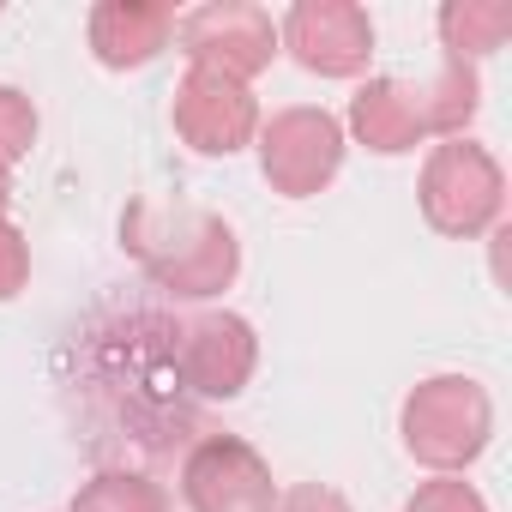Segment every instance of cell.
<instances>
[{
    "instance_id": "6da1fadb",
    "label": "cell",
    "mask_w": 512,
    "mask_h": 512,
    "mask_svg": "<svg viewBox=\"0 0 512 512\" xmlns=\"http://www.w3.org/2000/svg\"><path fill=\"white\" fill-rule=\"evenodd\" d=\"M121 247L145 266V278L157 290H169L175 302H205L223 296L241 272V241L217 211H193V205H157V199H133L121 217Z\"/></svg>"
},
{
    "instance_id": "7a4b0ae2",
    "label": "cell",
    "mask_w": 512,
    "mask_h": 512,
    "mask_svg": "<svg viewBox=\"0 0 512 512\" xmlns=\"http://www.w3.org/2000/svg\"><path fill=\"white\" fill-rule=\"evenodd\" d=\"M494 440V404L470 374H434L404 398V452L434 476H464Z\"/></svg>"
},
{
    "instance_id": "3957f363",
    "label": "cell",
    "mask_w": 512,
    "mask_h": 512,
    "mask_svg": "<svg viewBox=\"0 0 512 512\" xmlns=\"http://www.w3.org/2000/svg\"><path fill=\"white\" fill-rule=\"evenodd\" d=\"M416 199H422V217H428L434 235L476 241L506 211V175L476 139H440L428 151V163H422Z\"/></svg>"
},
{
    "instance_id": "277c9868",
    "label": "cell",
    "mask_w": 512,
    "mask_h": 512,
    "mask_svg": "<svg viewBox=\"0 0 512 512\" xmlns=\"http://www.w3.org/2000/svg\"><path fill=\"white\" fill-rule=\"evenodd\" d=\"M175 43L187 49V61L199 73L217 79H260L278 55V25L266 7H247V0H211V7H193L187 19H175Z\"/></svg>"
},
{
    "instance_id": "5b68a950",
    "label": "cell",
    "mask_w": 512,
    "mask_h": 512,
    "mask_svg": "<svg viewBox=\"0 0 512 512\" xmlns=\"http://www.w3.org/2000/svg\"><path fill=\"white\" fill-rule=\"evenodd\" d=\"M253 139H260V169L272 193L284 199H314L344 169V121L326 109H278Z\"/></svg>"
},
{
    "instance_id": "8992f818",
    "label": "cell",
    "mask_w": 512,
    "mask_h": 512,
    "mask_svg": "<svg viewBox=\"0 0 512 512\" xmlns=\"http://www.w3.org/2000/svg\"><path fill=\"white\" fill-rule=\"evenodd\" d=\"M278 49L314 79H362L374 61V25L356 0H296L278 25Z\"/></svg>"
},
{
    "instance_id": "52a82bcc",
    "label": "cell",
    "mask_w": 512,
    "mask_h": 512,
    "mask_svg": "<svg viewBox=\"0 0 512 512\" xmlns=\"http://www.w3.org/2000/svg\"><path fill=\"white\" fill-rule=\"evenodd\" d=\"M181 500L187 512H272L278 482L272 464L235 434H205L181 458Z\"/></svg>"
},
{
    "instance_id": "ba28073f",
    "label": "cell",
    "mask_w": 512,
    "mask_h": 512,
    "mask_svg": "<svg viewBox=\"0 0 512 512\" xmlns=\"http://www.w3.org/2000/svg\"><path fill=\"white\" fill-rule=\"evenodd\" d=\"M169 121H175L181 145H193L199 157H235L241 145H253V133H260V103H253V91L235 85V79L187 67V79L175 85Z\"/></svg>"
},
{
    "instance_id": "9c48e42d",
    "label": "cell",
    "mask_w": 512,
    "mask_h": 512,
    "mask_svg": "<svg viewBox=\"0 0 512 512\" xmlns=\"http://www.w3.org/2000/svg\"><path fill=\"white\" fill-rule=\"evenodd\" d=\"M175 368L181 386L199 398H235L253 380V362H260V338L241 314H199L193 326L175 332Z\"/></svg>"
},
{
    "instance_id": "30bf717a",
    "label": "cell",
    "mask_w": 512,
    "mask_h": 512,
    "mask_svg": "<svg viewBox=\"0 0 512 512\" xmlns=\"http://www.w3.org/2000/svg\"><path fill=\"white\" fill-rule=\"evenodd\" d=\"M350 127H356V139H362L368 151H380V157H404V151L428 145V139H434L428 85L392 79V73L368 79V85L356 91V103H350Z\"/></svg>"
},
{
    "instance_id": "8fae6325",
    "label": "cell",
    "mask_w": 512,
    "mask_h": 512,
    "mask_svg": "<svg viewBox=\"0 0 512 512\" xmlns=\"http://www.w3.org/2000/svg\"><path fill=\"white\" fill-rule=\"evenodd\" d=\"M91 55L109 67V73H133V67H151L169 37H175V7H163V0H103V7H91Z\"/></svg>"
},
{
    "instance_id": "7c38bea8",
    "label": "cell",
    "mask_w": 512,
    "mask_h": 512,
    "mask_svg": "<svg viewBox=\"0 0 512 512\" xmlns=\"http://www.w3.org/2000/svg\"><path fill=\"white\" fill-rule=\"evenodd\" d=\"M512 37V7L506 0H446L440 7V43L452 61H482L494 49H506Z\"/></svg>"
},
{
    "instance_id": "4fadbf2b",
    "label": "cell",
    "mask_w": 512,
    "mask_h": 512,
    "mask_svg": "<svg viewBox=\"0 0 512 512\" xmlns=\"http://www.w3.org/2000/svg\"><path fill=\"white\" fill-rule=\"evenodd\" d=\"M73 512H169V494L139 470H97L91 482H79Z\"/></svg>"
},
{
    "instance_id": "5bb4252c",
    "label": "cell",
    "mask_w": 512,
    "mask_h": 512,
    "mask_svg": "<svg viewBox=\"0 0 512 512\" xmlns=\"http://www.w3.org/2000/svg\"><path fill=\"white\" fill-rule=\"evenodd\" d=\"M31 145H37V103L13 85H0V163L13 169Z\"/></svg>"
},
{
    "instance_id": "9a60e30c",
    "label": "cell",
    "mask_w": 512,
    "mask_h": 512,
    "mask_svg": "<svg viewBox=\"0 0 512 512\" xmlns=\"http://www.w3.org/2000/svg\"><path fill=\"white\" fill-rule=\"evenodd\" d=\"M404 512H488V506H482V494H476L464 476H434V482H422V488L410 494Z\"/></svg>"
},
{
    "instance_id": "2e32d148",
    "label": "cell",
    "mask_w": 512,
    "mask_h": 512,
    "mask_svg": "<svg viewBox=\"0 0 512 512\" xmlns=\"http://www.w3.org/2000/svg\"><path fill=\"white\" fill-rule=\"evenodd\" d=\"M31 284V241L0 217V302H13Z\"/></svg>"
},
{
    "instance_id": "e0dca14e",
    "label": "cell",
    "mask_w": 512,
    "mask_h": 512,
    "mask_svg": "<svg viewBox=\"0 0 512 512\" xmlns=\"http://www.w3.org/2000/svg\"><path fill=\"white\" fill-rule=\"evenodd\" d=\"M272 512H350V500L338 488H326V482H296V488H284L272 500Z\"/></svg>"
},
{
    "instance_id": "ac0fdd59",
    "label": "cell",
    "mask_w": 512,
    "mask_h": 512,
    "mask_svg": "<svg viewBox=\"0 0 512 512\" xmlns=\"http://www.w3.org/2000/svg\"><path fill=\"white\" fill-rule=\"evenodd\" d=\"M7 199H13V169L0 163V217H7Z\"/></svg>"
}]
</instances>
